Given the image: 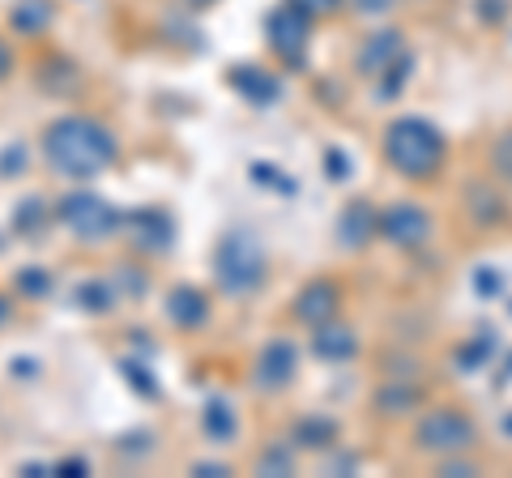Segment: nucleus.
<instances>
[{
    "instance_id": "nucleus-31",
    "label": "nucleus",
    "mask_w": 512,
    "mask_h": 478,
    "mask_svg": "<svg viewBox=\"0 0 512 478\" xmlns=\"http://www.w3.org/2000/svg\"><path fill=\"white\" fill-rule=\"evenodd\" d=\"M56 474L60 478H82V474H90V461L86 457H64V461H56Z\"/></svg>"
},
{
    "instance_id": "nucleus-24",
    "label": "nucleus",
    "mask_w": 512,
    "mask_h": 478,
    "mask_svg": "<svg viewBox=\"0 0 512 478\" xmlns=\"http://www.w3.org/2000/svg\"><path fill=\"white\" fill-rule=\"evenodd\" d=\"M43 218H47L43 197H26V201H22V210H13V231L26 235V239H35V231H39V222H43Z\"/></svg>"
},
{
    "instance_id": "nucleus-34",
    "label": "nucleus",
    "mask_w": 512,
    "mask_h": 478,
    "mask_svg": "<svg viewBox=\"0 0 512 478\" xmlns=\"http://www.w3.org/2000/svg\"><path fill=\"white\" fill-rule=\"evenodd\" d=\"M192 474H197V478H227L231 470L222 466V461H197V466H192Z\"/></svg>"
},
{
    "instance_id": "nucleus-23",
    "label": "nucleus",
    "mask_w": 512,
    "mask_h": 478,
    "mask_svg": "<svg viewBox=\"0 0 512 478\" xmlns=\"http://www.w3.org/2000/svg\"><path fill=\"white\" fill-rule=\"evenodd\" d=\"M120 376H124V385L133 389L137 397H158V380H154V372L146 368V363H137V359H120Z\"/></svg>"
},
{
    "instance_id": "nucleus-3",
    "label": "nucleus",
    "mask_w": 512,
    "mask_h": 478,
    "mask_svg": "<svg viewBox=\"0 0 512 478\" xmlns=\"http://www.w3.org/2000/svg\"><path fill=\"white\" fill-rule=\"evenodd\" d=\"M214 278L227 295H248L265 282V248L252 231H231L214 248Z\"/></svg>"
},
{
    "instance_id": "nucleus-27",
    "label": "nucleus",
    "mask_w": 512,
    "mask_h": 478,
    "mask_svg": "<svg viewBox=\"0 0 512 478\" xmlns=\"http://www.w3.org/2000/svg\"><path fill=\"white\" fill-rule=\"evenodd\" d=\"M261 180V184H278L282 193H295V180H282V175L274 171V163H252V184Z\"/></svg>"
},
{
    "instance_id": "nucleus-12",
    "label": "nucleus",
    "mask_w": 512,
    "mask_h": 478,
    "mask_svg": "<svg viewBox=\"0 0 512 478\" xmlns=\"http://www.w3.org/2000/svg\"><path fill=\"white\" fill-rule=\"evenodd\" d=\"M372 235H380V210L372 201H350L346 210H342V218H338V239H342V248H367L372 244Z\"/></svg>"
},
{
    "instance_id": "nucleus-32",
    "label": "nucleus",
    "mask_w": 512,
    "mask_h": 478,
    "mask_svg": "<svg viewBox=\"0 0 512 478\" xmlns=\"http://www.w3.org/2000/svg\"><path fill=\"white\" fill-rule=\"evenodd\" d=\"M350 5H355L359 13H367V18H380V13H389L397 0H350Z\"/></svg>"
},
{
    "instance_id": "nucleus-18",
    "label": "nucleus",
    "mask_w": 512,
    "mask_h": 478,
    "mask_svg": "<svg viewBox=\"0 0 512 478\" xmlns=\"http://www.w3.org/2000/svg\"><path fill=\"white\" fill-rule=\"evenodd\" d=\"M414 406H423V389L419 385H406V380H393L376 393V410L380 414H406Z\"/></svg>"
},
{
    "instance_id": "nucleus-7",
    "label": "nucleus",
    "mask_w": 512,
    "mask_h": 478,
    "mask_svg": "<svg viewBox=\"0 0 512 478\" xmlns=\"http://www.w3.org/2000/svg\"><path fill=\"white\" fill-rule=\"evenodd\" d=\"M380 235L389 239L393 248H423L427 239H431V214L423 210V205H414V201H393V205H384L380 210Z\"/></svg>"
},
{
    "instance_id": "nucleus-20",
    "label": "nucleus",
    "mask_w": 512,
    "mask_h": 478,
    "mask_svg": "<svg viewBox=\"0 0 512 478\" xmlns=\"http://www.w3.org/2000/svg\"><path fill=\"white\" fill-rule=\"evenodd\" d=\"M9 22H13V30H22V35H43L47 22H52V5H47V0H18Z\"/></svg>"
},
{
    "instance_id": "nucleus-30",
    "label": "nucleus",
    "mask_w": 512,
    "mask_h": 478,
    "mask_svg": "<svg viewBox=\"0 0 512 478\" xmlns=\"http://www.w3.org/2000/svg\"><path fill=\"white\" fill-rule=\"evenodd\" d=\"M440 474L444 478H474L478 466H474V461H461V457H444L440 461Z\"/></svg>"
},
{
    "instance_id": "nucleus-14",
    "label": "nucleus",
    "mask_w": 512,
    "mask_h": 478,
    "mask_svg": "<svg viewBox=\"0 0 512 478\" xmlns=\"http://www.w3.org/2000/svg\"><path fill=\"white\" fill-rule=\"evenodd\" d=\"M227 82H231V90H239V99H248L256 107L278 103V94H282V82L261 65H235L227 73Z\"/></svg>"
},
{
    "instance_id": "nucleus-9",
    "label": "nucleus",
    "mask_w": 512,
    "mask_h": 478,
    "mask_svg": "<svg viewBox=\"0 0 512 478\" xmlns=\"http://www.w3.org/2000/svg\"><path fill=\"white\" fill-rule=\"evenodd\" d=\"M299 372V350L291 338H269L256 355V372H252V385L265 389V393H278L295 380Z\"/></svg>"
},
{
    "instance_id": "nucleus-26",
    "label": "nucleus",
    "mask_w": 512,
    "mask_h": 478,
    "mask_svg": "<svg viewBox=\"0 0 512 478\" xmlns=\"http://www.w3.org/2000/svg\"><path fill=\"white\" fill-rule=\"evenodd\" d=\"M406 77H410V56H402V60H397V69L389 65V69L380 73V99H389V94H397V90H402V82H406Z\"/></svg>"
},
{
    "instance_id": "nucleus-11",
    "label": "nucleus",
    "mask_w": 512,
    "mask_h": 478,
    "mask_svg": "<svg viewBox=\"0 0 512 478\" xmlns=\"http://www.w3.org/2000/svg\"><path fill=\"white\" fill-rule=\"evenodd\" d=\"M163 308H167V321H171L175 329H184V333L201 329L205 321H210V299H205V291H197V286H188V282L171 286Z\"/></svg>"
},
{
    "instance_id": "nucleus-1",
    "label": "nucleus",
    "mask_w": 512,
    "mask_h": 478,
    "mask_svg": "<svg viewBox=\"0 0 512 478\" xmlns=\"http://www.w3.org/2000/svg\"><path fill=\"white\" fill-rule=\"evenodd\" d=\"M43 158L64 180H94L116 167L120 141L94 116H60L43 133Z\"/></svg>"
},
{
    "instance_id": "nucleus-4",
    "label": "nucleus",
    "mask_w": 512,
    "mask_h": 478,
    "mask_svg": "<svg viewBox=\"0 0 512 478\" xmlns=\"http://www.w3.org/2000/svg\"><path fill=\"white\" fill-rule=\"evenodd\" d=\"M56 218L77 239H82V244H103V239H111L124 227V214L107 197L90 193V188H73V193H64L60 205H56Z\"/></svg>"
},
{
    "instance_id": "nucleus-17",
    "label": "nucleus",
    "mask_w": 512,
    "mask_h": 478,
    "mask_svg": "<svg viewBox=\"0 0 512 478\" xmlns=\"http://www.w3.org/2000/svg\"><path fill=\"white\" fill-rule=\"evenodd\" d=\"M73 304L82 308V312H90V316H107L111 308L120 304V299H116V282H99V278L82 282L73 291Z\"/></svg>"
},
{
    "instance_id": "nucleus-37",
    "label": "nucleus",
    "mask_w": 512,
    "mask_h": 478,
    "mask_svg": "<svg viewBox=\"0 0 512 478\" xmlns=\"http://www.w3.org/2000/svg\"><path fill=\"white\" fill-rule=\"evenodd\" d=\"M9 316H13V304H9V295H0V325H9Z\"/></svg>"
},
{
    "instance_id": "nucleus-35",
    "label": "nucleus",
    "mask_w": 512,
    "mask_h": 478,
    "mask_svg": "<svg viewBox=\"0 0 512 478\" xmlns=\"http://www.w3.org/2000/svg\"><path fill=\"white\" fill-rule=\"evenodd\" d=\"M9 73H13V47H9L5 39H0V82H5Z\"/></svg>"
},
{
    "instance_id": "nucleus-6",
    "label": "nucleus",
    "mask_w": 512,
    "mask_h": 478,
    "mask_svg": "<svg viewBox=\"0 0 512 478\" xmlns=\"http://www.w3.org/2000/svg\"><path fill=\"white\" fill-rule=\"evenodd\" d=\"M265 43L286 69H303L308 65V43H312V18L286 0V5H278L265 18Z\"/></svg>"
},
{
    "instance_id": "nucleus-10",
    "label": "nucleus",
    "mask_w": 512,
    "mask_h": 478,
    "mask_svg": "<svg viewBox=\"0 0 512 478\" xmlns=\"http://www.w3.org/2000/svg\"><path fill=\"white\" fill-rule=\"evenodd\" d=\"M338 304H342V291H338V282H329V278H312L303 291L295 295V321L299 325H325L338 316Z\"/></svg>"
},
{
    "instance_id": "nucleus-33",
    "label": "nucleus",
    "mask_w": 512,
    "mask_h": 478,
    "mask_svg": "<svg viewBox=\"0 0 512 478\" xmlns=\"http://www.w3.org/2000/svg\"><path fill=\"white\" fill-rule=\"evenodd\" d=\"M325 163H329V175H333V180H346V175H350L342 150H325Z\"/></svg>"
},
{
    "instance_id": "nucleus-8",
    "label": "nucleus",
    "mask_w": 512,
    "mask_h": 478,
    "mask_svg": "<svg viewBox=\"0 0 512 478\" xmlns=\"http://www.w3.org/2000/svg\"><path fill=\"white\" fill-rule=\"evenodd\" d=\"M120 231H128V244L137 252H150V257H163V252H171V244H175V218L167 210H154V205L124 214Z\"/></svg>"
},
{
    "instance_id": "nucleus-15",
    "label": "nucleus",
    "mask_w": 512,
    "mask_h": 478,
    "mask_svg": "<svg viewBox=\"0 0 512 478\" xmlns=\"http://www.w3.org/2000/svg\"><path fill=\"white\" fill-rule=\"evenodd\" d=\"M312 350H316V359H325V363H346V359H355L359 355V333L342 325L338 316L325 325H316L312 333Z\"/></svg>"
},
{
    "instance_id": "nucleus-2",
    "label": "nucleus",
    "mask_w": 512,
    "mask_h": 478,
    "mask_svg": "<svg viewBox=\"0 0 512 478\" xmlns=\"http://www.w3.org/2000/svg\"><path fill=\"white\" fill-rule=\"evenodd\" d=\"M444 133L423 116H397L384 129V158L406 180H431L444 167Z\"/></svg>"
},
{
    "instance_id": "nucleus-25",
    "label": "nucleus",
    "mask_w": 512,
    "mask_h": 478,
    "mask_svg": "<svg viewBox=\"0 0 512 478\" xmlns=\"http://www.w3.org/2000/svg\"><path fill=\"white\" fill-rule=\"evenodd\" d=\"M26 171V146L22 141H9L5 150H0V180H13V175Z\"/></svg>"
},
{
    "instance_id": "nucleus-22",
    "label": "nucleus",
    "mask_w": 512,
    "mask_h": 478,
    "mask_svg": "<svg viewBox=\"0 0 512 478\" xmlns=\"http://www.w3.org/2000/svg\"><path fill=\"white\" fill-rule=\"evenodd\" d=\"M256 474H265V478L295 474V453H291V444H269V449L261 453V461H256Z\"/></svg>"
},
{
    "instance_id": "nucleus-21",
    "label": "nucleus",
    "mask_w": 512,
    "mask_h": 478,
    "mask_svg": "<svg viewBox=\"0 0 512 478\" xmlns=\"http://www.w3.org/2000/svg\"><path fill=\"white\" fill-rule=\"evenodd\" d=\"M18 295H26V299H43V295H52V286H56V278H52V269H43V265H26V269H18Z\"/></svg>"
},
{
    "instance_id": "nucleus-13",
    "label": "nucleus",
    "mask_w": 512,
    "mask_h": 478,
    "mask_svg": "<svg viewBox=\"0 0 512 478\" xmlns=\"http://www.w3.org/2000/svg\"><path fill=\"white\" fill-rule=\"evenodd\" d=\"M406 52H402V35L397 30H372L363 43H359V56H355V65H359V73H367V77H380L389 65H397Z\"/></svg>"
},
{
    "instance_id": "nucleus-5",
    "label": "nucleus",
    "mask_w": 512,
    "mask_h": 478,
    "mask_svg": "<svg viewBox=\"0 0 512 478\" xmlns=\"http://www.w3.org/2000/svg\"><path fill=\"white\" fill-rule=\"evenodd\" d=\"M474 440H478V427H474L470 414L457 410V406H436L414 423V444H419L423 453H436V457H453L461 449H470Z\"/></svg>"
},
{
    "instance_id": "nucleus-38",
    "label": "nucleus",
    "mask_w": 512,
    "mask_h": 478,
    "mask_svg": "<svg viewBox=\"0 0 512 478\" xmlns=\"http://www.w3.org/2000/svg\"><path fill=\"white\" fill-rule=\"evenodd\" d=\"M188 5H197V9H201V5H214V0H188Z\"/></svg>"
},
{
    "instance_id": "nucleus-16",
    "label": "nucleus",
    "mask_w": 512,
    "mask_h": 478,
    "mask_svg": "<svg viewBox=\"0 0 512 478\" xmlns=\"http://www.w3.org/2000/svg\"><path fill=\"white\" fill-rule=\"evenodd\" d=\"M201 432L210 444H231L239 436V419H235V406L227 402V397H205L201 406Z\"/></svg>"
},
{
    "instance_id": "nucleus-36",
    "label": "nucleus",
    "mask_w": 512,
    "mask_h": 478,
    "mask_svg": "<svg viewBox=\"0 0 512 478\" xmlns=\"http://www.w3.org/2000/svg\"><path fill=\"white\" fill-rule=\"evenodd\" d=\"M22 474H26V478H43V474H56V466H43V461H26Z\"/></svg>"
},
{
    "instance_id": "nucleus-19",
    "label": "nucleus",
    "mask_w": 512,
    "mask_h": 478,
    "mask_svg": "<svg viewBox=\"0 0 512 478\" xmlns=\"http://www.w3.org/2000/svg\"><path fill=\"white\" fill-rule=\"evenodd\" d=\"M295 444H303V449H329L333 436H338V423L325 419V414H308V419L295 423Z\"/></svg>"
},
{
    "instance_id": "nucleus-28",
    "label": "nucleus",
    "mask_w": 512,
    "mask_h": 478,
    "mask_svg": "<svg viewBox=\"0 0 512 478\" xmlns=\"http://www.w3.org/2000/svg\"><path fill=\"white\" fill-rule=\"evenodd\" d=\"M491 163H495V171H500V175H508V180H512V133H504L500 141H495V150H491Z\"/></svg>"
},
{
    "instance_id": "nucleus-29",
    "label": "nucleus",
    "mask_w": 512,
    "mask_h": 478,
    "mask_svg": "<svg viewBox=\"0 0 512 478\" xmlns=\"http://www.w3.org/2000/svg\"><path fill=\"white\" fill-rule=\"evenodd\" d=\"M295 9H303L308 18H329V13L342 9V0H291Z\"/></svg>"
}]
</instances>
